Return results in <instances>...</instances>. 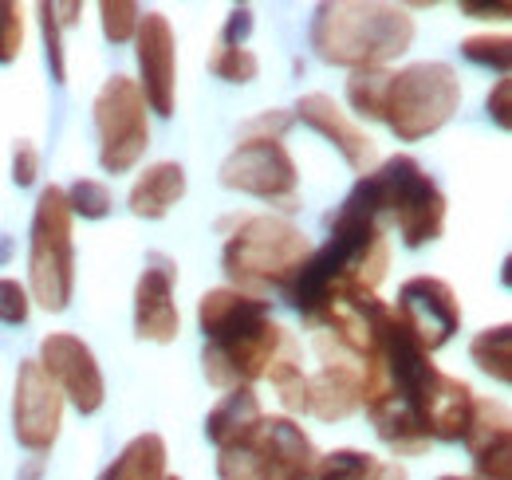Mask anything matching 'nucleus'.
<instances>
[{"instance_id": "nucleus-1", "label": "nucleus", "mask_w": 512, "mask_h": 480, "mask_svg": "<svg viewBox=\"0 0 512 480\" xmlns=\"http://www.w3.org/2000/svg\"><path fill=\"white\" fill-rule=\"evenodd\" d=\"M414 16L402 4L379 0H335L320 4L312 16V48L331 67H386L410 52Z\"/></svg>"}, {"instance_id": "nucleus-2", "label": "nucleus", "mask_w": 512, "mask_h": 480, "mask_svg": "<svg viewBox=\"0 0 512 480\" xmlns=\"http://www.w3.org/2000/svg\"><path fill=\"white\" fill-rule=\"evenodd\" d=\"M347 197L359 201L375 221L390 217L406 248L434 244L446 233V193L410 154H394L379 162L371 174L355 181Z\"/></svg>"}, {"instance_id": "nucleus-3", "label": "nucleus", "mask_w": 512, "mask_h": 480, "mask_svg": "<svg viewBox=\"0 0 512 480\" xmlns=\"http://www.w3.org/2000/svg\"><path fill=\"white\" fill-rule=\"evenodd\" d=\"M312 256V240L304 229H296L288 217L253 213L241 217V225L229 233L221 268L229 276V288H241L249 296L260 292H288Z\"/></svg>"}, {"instance_id": "nucleus-4", "label": "nucleus", "mask_w": 512, "mask_h": 480, "mask_svg": "<svg viewBox=\"0 0 512 480\" xmlns=\"http://www.w3.org/2000/svg\"><path fill=\"white\" fill-rule=\"evenodd\" d=\"M75 292V244H71V209L60 185H44L32 213L28 244V296L44 311H67Z\"/></svg>"}, {"instance_id": "nucleus-5", "label": "nucleus", "mask_w": 512, "mask_h": 480, "mask_svg": "<svg viewBox=\"0 0 512 480\" xmlns=\"http://www.w3.org/2000/svg\"><path fill=\"white\" fill-rule=\"evenodd\" d=\"M457 107H461L457 71L442 60H422L394 71L383 122L394 130L398 142H422L438 134L457 115Z\"/></svg>"}, {"instance_id": "nucleus-6", "label": "nucleus", "mask_w": 512, "mask_h": 480, "mask_svg": "<svg viewBox=\"0 0 512 480\" xmlns=\"http://www.w3.org/2000/svg\"><path fill=\"white\" fill-rule=\"evenodd\" d=\"M95 130H99V166L107 174H130L150 146V119L138 83L111 75L95 95Z\"/></svg>"}, {"instance_id": "nucleus-7", "label": "nucleus", "mask_w": 512, "mask_h": 480, "mask_svg": "<svg viewBox=\"0 0 512 480\" xmlns=\"http://www.w3.org/2000/svg\"><path fill=\"white\" fill-rule=\"evenodd\" d=\"M221 185L272 201L280 213L300 209V170L284 142H237L233 154L221 162Z\"/></svg>"}, {"instance_id": "nucleus-8", "label": "nucleus", "mask_w": 512, "mask_h": 480, "mask_svg": "<svg viewBox=\"0 0 512 480\" xmlns=\"http://www.w3.org/2000/svg\"><path fill=\"white\" fill-rule=\"evenodd\" d=\"M36 362H40V370L52 378V386L64 394V402H71L83 418L103 410V402H107V378H103V370H99L95 351H91L79 335H67V331L44 335L40 359Z\"/></svg>"}, {"instance_id": "nucleus-9", "label": "nucleus", "mask_w": 512, "mask_h": 480, "mask_svg": "<svg viewBox=\"0 0 512 480\" xmlns=\"http://www.w3.org/2000/svg\"><path fill=\"white\" fill-rule=\"evenodd\" d=\"M64 425V394L52 386V378L40 370L36 359H24L16 370L12 390V433L28 453H48L60 441Z\"/></svg>"}, {"instance_id": "nucleus-10", "label": "nucleus", "mask_w": 512, "mask_h": 480, "mask_svg": "<svg viewBox=\"0 0 512 480\" xmlns=\"http://www.w3.org/2000/svg\"><path fill=\"white\" fill-rule=\"evenodd\" d=\"M390 311L430 355L438 347H446L453 331L461 327V300L438 276H410L398 288V303Z\"/></svg>"}, {"instance_id": "nucleus-11", "label": "nucleus", "mask_w": 512, "mask_h": 480, "mask_svg": "<svg viewBox=\"0 0 512 480\" xmlns=\"http://www.w3.org/2000/svg\"><path fill=\"white\" fill-rule=\"evenodd\" d=\"M134 48H138V75H142L138 91L146 107L170 119L178 107V40H174L170 20L162 12H142Z\"/></svg>"}, {"instance_id": "nucleus-12", "label": "nucleus", "mask_w": 512, "mask_h": 480, "mask_svg": "<svg viewBox=\"0 0 512 480\" xmlns=\"http://www.w3.org/2000/svg\"><path fill=\"white\" fill-rule=\"evenodd\" d=\"M280 335L284 327L264 319L253 331H241L233 339H217V343H205L201 351V370L209 378V386L217 390H237V386H253L264 378L268 362L280 347Z\"/></svg>"}, {"instance_id": "nucleus-13", "label": "nucleus", "mask_w": 512, "mask_h": 480, "mask_svg": "<svg viewBox=\"0 0 512 480\" xmlns=\"http://www.w3.org/2000/svg\"><path fill=\"white\" fill-rule=\"evenodd\" d=\"M178 260L166 252H150L146 268L134 284V335L146 343H174L182 331V311L174 303Z\"/></svg>"}, {"instance_id": "nucleus-14", "label": "nucleus", "mask_w": 512, "mask_h": 480, "mask_svg": "<svg viewBox=\"0 0 512 480\" xmlns=\"http://www.w3.org/2000/svg\"><path fill=\"white\" fill-rule=\"evenodd\" d=\"M300 122H308L312 130H320L323 138L343 154V162L363 178V174H371L375 166H379V146H375V138L367 134V130H359L351 115L331 99V95H323V91H312V95H300V103H296V111H292Z\"/></svg>"}, {"instance_id": "nucleus-15", "label": "nucleus", "mask_w": 512, "mask_h": 480, "mask_svg": "<svg viewBox=\"0 0 512 480\" xmlns=\"http://www.w3.org/2000/svg\"><path fill=\"white\" fill-rule=\"evenodd\" d=\"M264 319H272V303L264 300V296H249L241 288H209L197 300V327H201L205 343L253 331Z\"/></svg>"}, {"instance_id": "nucleus-16", "label": "nucleus", "mask_w": 512, "mask_h": 480, "mask_svg": "<svg viewBox=\"0 0 512 480\" xmlns=\"http://www.w3.org/2000/svg\"><path fill=\"white\" fill-rule=\"evenodd\" d=\"M253 437H256V445L280 465V473L288 480L312 477V469H316V461H320V449H316V441L304 433V425H296L288 414H276V418L264 414V418L256 421Z\"/></svg>"}, {"instance_id": "nucleus-17", "label": "nucleus", "mask_w": 512, "mask_h": 480, "mask_svg": "<svg viewBox=\"0 0 512 480\" xmlns=\"http://www.w3.org/2000/svg\"><path fill=\"white\" fill-rule=\"evenodd\" d=\"M367 418H371L379 441H383L394 457H422L434 445L430 433H426V425H422L418 406H410L406 398H398L390 390H386L379 402L367 406Z\"/></svg>"}, {"instance_id": "nucleus-18", "label": "nucleus", "mask_w": 512, "mask_h": 480, "mask_svg": "<svg viewBox=\"0 0 512 480\" xmlns=\"http://www.w3.org/2000/svg\"><path fill=\"white\" fill-rule=\"evenodd\" d=\"M473 386L453 378V374H438L434 390L426 394L422 402V425L430 433V441H461L465 437V425L473 418Z\"/></svg>"}, {"instance_id": "nucleus-19", "label": "nucleus", "mask_w": 512, "mask_h": 480, "mask_svg": "<svg viewBox=\"0 0 512 480\" xmlns=\"http://www.w3.org/2000/svg\"><path fill=\"white\" fill-rule=\"evenodd\" d=\"M186 197V166L182 162H154L130 185V213L142 221H162Z\"/></svg>"}, {"instance_id": "nucleus-20", "label": "nucleus", "mask_w": 512, "mask_h": 480, "mask_svg": "<svg viewBox=\"0 0 512 480\" xmlns=\"http://www.w3.org/2000/svg\"><path fill=\"white\" fill-rule=\"evenodd\" d=\"M260 418H264V410H260V398H256L253 386L225 390L221 402H217V406L209 410V418H205V437H209L217 449L237 445V441H245V437L253 433Z\"/></svg>"}, {"instance_id": "nucleus-21", "label": "nucleus", "mask_w": 512, "mask_h": 480, "mask_svg": "<svg viewBox=\"0 0 512 480\" xmlns=\"http://www.w3.org/2000/svg\"><path fill=\"white\" fill-rule=\"evenodd\" d=\"M166 477V441L162 433H138L123 453L99 473V480H162Z\"/></svg>"}, {"instance_id": "nucleus-22", "label": "nucleus", "mask_w": 512, "mask_h": 480, "mask_svg": "<svg viewBox=\"0 0 512 480\" xmlns=\"http://www.w3.org/2000/svg\"><path fill=\"white\" fill-rule=\"evenodd\" d=\"M217 480H288L280 473V465L256 445V437L249 433L237 445L217 449Z\"/></svg>"}, {"instance_id": "nucleus-23", "label": "nucleus", "mask_w": 512, "mask_h": 480, "mask_svg": "<svg viewBox=\"0 0 512 480\" xmlns=\"http://www.w3.org/2000/svg\"><path fill=\"white\" fill-rule=\"evenodd\" d=\"M461 441L469 445L473 457L485 453V449H493V445H501V441H512L509 406L497 402V398H477L473 402V418L465 425V437Z\"/></svg>"}, {"instance_id": "nucleus-24", "label": "nucleus", "mask_w": 512, "mask_h": 480, "mask_svg": "<svg viewBox=\"0 0 512 480\" xmlns=\"http://www.w3.org/2000/svg\"><path fill=\"white\" fill-rule=\"evenodd\" d=\"M469 359L477 362L481 374H489L493 382L509 386L512 382V327L509 323H497V327L477 331L473 343H469Z\"/></svg>"}, {"instance_id": "nucleus-25", "label": "nucleus", "mask_w": 512, "mask_h": 480, "mask_svg": "<svg viewBox=\"0 0 512 480\" xmlns=\"http://www.w3.org/2000/svg\"><path fill=\"white\" fill-rule=\"evenodd\" d=\"M390 79H394V71H386V67H363V71H351V79H347V103H351L359 115L383 122L386 95H390Z\"/></svg>"}, {"instance_id": "nucleus-26", "label": "nucleus", "mask_w": 512, "mask_h": 480, "mask_svg": "<svg viewBox=\"0 0 512 480\" xmlns=\"http://www.w3.org/2000/svg\"><path fill=\"white\" fill-rule=\"evenodd\" d=\"M375 469V457L363 449H331L320 453L316 469L308 480H367V473Z\"/></svg>"}, {"instance_id": "nucleus-27", "label": "nucleus", "mask_w": 512, "mask_h": 480, "mask_svg": "<svg viewBox=\"0 0 512 480\" xmlns=\"http://www.w3.org/2000/svg\"><path fill=\"white\" fill-rule=\"evenodd\" d=\"M64 197H67L71 217H83V221H103V217L111 213V205H115L111 189L95 178L71 181V189H64Z\"/></svg>"}, {"instance_id": "nucleus-28", "label": "nucleus", "mask_w": 512, "mask_h": 480, "mask_svg": "<svg viewBox=\"0 0 512 480\" xmlns=\"http://www.w3.org/2000/svg\"><path fill=\"white\" fill-rule=\"evenodd\" d=\"M209 71L225 83H253L260 75V60H256L249 48H225V44H213L209 52Z\"/></svg>"}, {"instance_id": "nucleus-29", "label": "nucleus", "mask_w": 512, "mask_h": 480, "mask_svg": "<svg viewBox=\"0 0 512 480\" xmlns=\"http://www.w3.org/2000/svg\"><path fill=\"white\" fill-rule=\"evenodd\" d=\"M461 56L477 67H493L501 75H509V63H512V40L501 32V36H465L461 40Z\"/></svg>"}, {"instance_id": "nucleus-30", "label": "nucleus", "mask_w": 512, "mask_h": 480, "mask_svg": "<svg viewBox=\"0 0 512 480\" xmlns=\"http://www.w3.org/2000/svg\"><path fill=\"white\" fill-rule=\"evenodd\" d=\"M99 20H103V36L111 44H130L142 20V8L134 0H103L99 4Z\"/></svg>"}, {"instance_id": "nucleus-31", "label": "nucleus", "mask_w": 512, "mask_h": 480, "mask_svg": "<svg viewBox=\"0 0 512 480\" xmlns=\"http://www.w3.org/2000/svg\"><path fill=\"white\" fill-rule=\"evenodd\" d=\"M296 115L284 111V107H272V111H260L253 119L237 130V142H284V134L292 130Z\"/></svg>"}, {"instance_id": "nucleus-32", "label": "nucleus", "mask_w": 512, "mask_h": 480, "mask_svg": "<svg viewBox=\"0 0 512 480\" xmlns=\"http://www.w3.org/2000/svg\"><path fill=\"white\" fill-rule=\"evenodd\" d=\"M40 32H44V48H48V67H52V79L64 83L67 79V63H64V28L56 20V8L52 0L40 4Z\"/></svg>"}, {"instance_id": "nucleus-33", "label": "nucleus", "mask_w": 512, "mask_h": 480, "mask_svg": "<svg viewBox=\"0 0 512 480\" xmlns=\"http://www.w3.org/2000/svg\"><path fill=\"white\" fill-rule=\"evenodd\" d=\"M24 52V8L0 0V63H16Z\"/></svg>"}, {"instance_id": "nucleus-34", "label": "nucleus", "mask_w": 512, "mask_h": 480, "mask_svg": "<svg viewBox=\"0 0 512 480\" xmlns=\"http://www.w3.org/2000/svg\"><path fill=\"white\" fill-rule=\"evenodd\" d=\"M28 315H32V296H28V288H24L20 280L0 276V323L20 327V323H28Z\"/></svg>"}, {"instance_id": "nucleus-35", "label": "nucleus", "mask_w": 512, "mask_h": 480, "mask_svg": "<svg viewBox=\"0 0 512 480\" xmlns=\"http://www.w3.org/2000/svg\"><path fill=\"white\" fill-rule=\"evenodd\" d=\"M40 174V150L28 142V138H16V146H12V181L24 189V185H32Z\"/></svg>"}, {"instance_id": "nucleus-36", "label": "nucleus", "mask_w": 512, "mask_h": 480, "mask_svg": "<svg viewBox=\"0 0 512 480\" xmlns=\"http://www.w3.org/2000/svg\"><path fill=\"white\" fill-rule=\"evenodd\" d=\"M249 32H253V8H249V4H237V8L229 12V20H225L217 44H225V48H245Z\"/></svg>"}, {"instance_id": "nucleus-37", "label": "nucleus", "mask_w": 512, "mask_h": 480, "mask_svg": "<svg viewBox=\"0 0 512 480\" xmlns=\"http://www.w3.org/2000/svg\"><path fill=\"white\" fill-rule=\"evenodd\" d=\"M489 119L497 122L501 130H509L512 126V79L509 75H501L497 87L489 91Z\"/></svg>"}, {"instance_id": "nucleus-38", "label": "nucleus", "mask_w": 512, "mask_h": 480, "mask_svg": "<svg viewBox=\"0 0 512 480\" xmlns=\"http://www.w3.org/2000/svg\"><path fill=\"white\" fill-rule=\"evenodd\" d=\"M457 12L473 16V20H509L512 4H477V0H461Z\"/></svg>"}, {"instance_id": "nucleus-39", "label": "nucleus", "mask_w": 512, "mask_h": 480, "mask_svg": "<svg viewBox=\"0 0 512 480\" xmlns=\"http://www.w3.org/2000/svg\"><path fill=\"white\" fill-rule=\"evenodd\" d=\"M367 480H410V473L398 461H375V469L367 473Z\"/></svg>"}, {"instance_id": "nucleus-40", "label": "nucleus", "mask_w": 512, "mask_h": 480, "mask_svg": "<svg viewBox=\"0 0 512 480\" xmlns=\"http://www.w3.org/2000/svg\"><path fill=\"white\" fill-rule=\"evenodd\" d=\"M44 469H48V461H44V457H32V461L20 465L16 480H44Z\"/></svg>"}, {"instance_id": "nucleus-41", "label": "nucleus", "mask_w": 512, "mask_h": 480, "mask_svg": "<svg viewBox=\"0 0 512 480\" xmlns=\"http://www.w3.org/2000/svg\"><path fill=\"white\" fill-rule=\"evenodd\" d=\"M12 252H16V248H12V237H4V233H0V264H8V260H12Z\"/></svg>"}, {"instance_id": "nucleus-42", "label": "nucleus", "mask_w": 512, "mask_h": 480, "mask_svg": "<svg viewBox=\"0 0 512 480\" xmlns=\"http://www.w3.org/2000/svg\"><path fill=\"white\" fill-rule=\"evenodd\" d=\"M162 480H182V477H170V473H166V477H162Z\"/></svg>"}, {"instance_id": "nucleus-43", "label": "nucleus", "mask_w": 512, "mask_h": 480, "mask_svg": "<svg viewBox=\"0 0 512 480\" xmlns=\"http://www.w3.org/2000/svg\"><path fill=\"white\" fill-rule=\"evenodd\" d=\"M465 480H477V477H465Z\"/></svg>"}]
</instances>
